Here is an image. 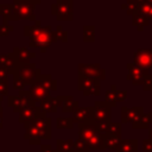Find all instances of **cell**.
Wrapping results in <instances>:
<instances>
[{
    "label": "cell",
    "mask_w": 152,
    "mask_h": 152,
    "mask_svg": "<svg viewBox=\"0 0 152 152\" xmlns=\"http://www.w3.org/2000/svg\"><path fill=\"white\" fill-rule=\"evenodd\" d=\"M28 93H30L32 100L34 101V103H40L43 100H45L49 96H51L50 95V93H51L50 90L43 88L42 86H39L37 83H33V84H31L28 87Z\"/></svg>",
    "instance_id": "obj_10"
},
{
    "label": "cell",
    "mask_w": 152,
    "mask_h": 152,
    "mask_svg": "<svg viewBox=\"0 0 152 152\" xmlns=\"http://www.w3.org/2000/svg\"><path fill=\"white\" fill-rule=\"evenodd\" d=\"M95 39V27L91 25H84L83 26V40L87 43L94 42Z\"/></svg>",
    "instance_id": "obj_28"
},
{
    "label": "cell",
    "mask_w": 152,
    "mask_h": 152,
    "mask_svg": "<svg viewBox=\"0 0 152 152\" xmlns=\"http://www.w3.org/2000/svg\"><path fill=\"white\" fill-rule=\"evenodd\" d=\"M72 122L74 124H84L88 122L90 119V107H81L78 106L74 112H72Z\"/></svg>",
    "instance_id": "obj_13"
},
{
    "label": "cell",
    "mask_w": 152,
    "mask_h": 152,
    "mask_svg": "<svg viewBox=\"0 0 152 152\" xmlns=\"http://www.w3.org/2000/svg\"><path fill=\"white\" fill-rule=\"evenodd\" d=\"M109 122H110V121H102V122L95 124V127H96V131H97V133H100L101 135H106V134L108 133Z\"/></svg>",
    "instance_id": "obj_37"
},
{
    "label": "cell",
    "mask_w": 152,
    "mask_h": 152,
    "mask_svg": "<svg viewBox=\"0 0 152 152\" xmlns=\"http://www.w3.org/2000/svg\"><path fill=\"white\" fill-rule=\"evenodd\" d=\"M88 144H89V148L90 150H97V151H102L106 148L104 146V139H103V135H101L100 133H95L89 140H88Z\"/></svg>",
    "instance_id": "obj_19"
},
{
    "label": "cell",
    "mask_w": 152,
    "mask_h": 152,
    "mask_svg": "<svg viewBox=\"0 0 152 152\" xmlns=\"http://www.w3.org/2000/svg\"><path fill=\"white\" fill-rule=\"evenodd\" d=\"M115 152H137V141L133 140H124L120 146L115 150Z\"/></svg>",
    "instance_id": "obj_26"
},
{
    "label": "cell",
    "mask_w": 152,
    "mask_h": 152,
    "mask_svg": "<svg viewBox=\"0 0 152 152\" xmlns=\"http://www.w3.org/2000/svg\"><path fill=\"white\" fill-rule=\"evenodd\" d=\"M24 128H25L24 138H25L26 140H28V142H30L31 145H40V144H42L40 133L38 132V129H37L31 122L24 124Z\"/></svg>",
    "instance_id": "obj_11"
},
{
    "label": "cell",
    "mask_w": 152,
    "mask_h": 152,
    "mask_svg": "<svg viewBox=\"0 0 152 152\" xmlns=\"http://www.w3.org/2000/svg\"><path fill=\"white\" fill-rule=\"evenodd\" d=\"M74 150L75 151H89V144L88 141L77 138L76 140H74Z\"/></svg>",
    "instance_id": "obj_34"
},
{
    "label": "cell",
    "mask_w": 152,
    "mask_h": 152,
    "mask_svg": "<svg viewBox=\"0 0 152 152\" xmlns=\"http://www.w3.org/2000/svg\"><path fill=\"white\" fill-rule=\"evenodd\" d=\"M15 78H19L26 83V86L33 84L38 77L42 75V70L36 66L34 63H28V64H20L17 63V65L13 68V70L10 72Z\"/></svg>",
    "instance_id": "obj_2"
},
{
    "label": "cell",
    "mask_w": 152,
    "mask_h": 152,
    "mask_svg": "<svg viewBox=\"0 0 152 152\" xmlns=\"http://www.w3.org/2000/svg\"><path fill=\"white\" fill-rule=\"evenodd\" d=\"M13 21L14 20H36V5L28 0H13Z\"/></svg>",
    "instance_id": "obj_4"
},
{
    "label": "cell",
    "mask_w": 152,
    "mask_h": 152,
    "mask_svg": "<svg viewBox=\"0 0 152 152\" xmlns=\"http://www.w3.org/2000/svg\"><path fill=\"white\" fill-rule=\"evenodd\" d=\"M104 78H106V70L101 68L100 71H99V81H102Z\"/></svg>",
    "instance_id": "obj_43"
},
{
    "label": "cell",
    "mask_w": 152,
    "mask_h": 152,
    "mask_svg": "<svg viewBox=\"0 0 152 152\" xmlns=\"http://www.w3.org/2000/svg\"><path fill=\"white\" fill-rule=\"evenodd\" d=\"M128 68V75H127V78L131 80L134 84L137 83H141L142 80H144V70L142 68L135 65V64H128L127 65Z\"/></svg>",
    "instance_id": "obj_16"
},
{
    "label": "cell",
    "mask_w": 152,
    "mask_h": 152,
    "mask_svg": "<svg viewBox=\"0 0 152 152\" xmlns=\"http://www.w3.org/2000/svg\"><path fill=\"white\" fill-rule=\"evenodd\" d=\"M71 152H89V151H75V150H72Z\"/></svg>",
    "instance_id": "obj_47"
},
{
    "label": "cell",
    "mask_w": 152,
    "mask_h": 152,
    "mask_svg": "<svg viewBox=\"0 0 152 152\" xmlns=\"http://www.w3.org/2000/svg\"><path fill=\"white\" fill-rule=\"evenodd\" d=\"M1 102H2V96H0V112H4V108L1 106Z\"/></svg>",
    "instance_id": "obj_46"
},
{
    "label": "cell",
    "mask_w": 152,
    "mask_h": 152,
    "mask_svg": "<svg viewBox=\"0 0 152 152\" xmlns=\"http://www.w3.org/2000/svg\"><path fill=\"white\" fill-rule=\"evenodd\" d=\"M138 11H139L140 14L145 15L146 18H147V17H148V18H152V2L145 0L144 2H141V4L139 5Z\"/></svg>",
    "instance_id": "obj_30"
},
{
    "label": "cell",
    "mask_w": 152,
    "mask_h": 152,
    "mask_svg": "<svg viewBox=\"0 0 152 152\" xmlns=\"http://www.w3.org/2000/svg\"><path fill=\"white\" fill-rule=\"evenodd\" d=\"M40 152H53V147L50 144H40Z\"/></svg>",
    "instance_id": "obj_41"
},
{
    "label": "cell",
    "mask_w": 152,
    "mask_h": 152,
    "mask_svg": "<svg viewBox=\"0 0 152 152\" xmlns=\"http://www.w3.org/2000/svg\"><path fill=\"white\" fill-rule=\"evenodd\" d=\"M24 36L30 39L28 46L37 48L40 50L42 53H45L48 48L55 43V33L51 25L42 26L40 20H34L33 25H25L24 26Z\"/></svg>",
    "instance_id": "obj_1"
},
{
    "label": "cell",
    "mask_w": 152,
    "mask_h": 152,
    "mask_svg": "<svg viewBox=\"0 0 152 152\" xmlns=\"http://www.w3.org/2000/svg\"><path fill=\"white\" fill-rule=\"evenodd\" d=\"M51 14L59 21L74 19V0H56L51 5Z\"/></svg>",
    "instance_id": "obj_3"
},
{
    "label": "cell",
    "mask_w": 152,
    "mask_h": 152,
    "mask_svg": "<svg viewBox=\"0 0 152 152\" xmlns=\"http://www.w3.org/2000/svg\"><path fill=\"white\" fill-rule=\"evenodd\" d=\"M55 101L58 108L62 109L63 113H72L78 106V101L75 100L71 95H58L55 96Z\"/></svg>",
    "instance_id": "obj_7"
},
{
    "label": "cell",
    "mask_w": 152,
    "mask_h": 152,
    "mask_svg": "<svg viewBox=\"0 0 152 152\" xmlns=\"http://www.w3.org/2000/svg\"><path fill=\"white\" fill-rule=\"evenodd\" d=\"M0 17L2 21H13V4H0Z\"/></svg>",
    "instance_id": "obj_22"
},
{
    "label": "cell",
    "mask_w": 152,
    "mask_h": 152,
    "mask_svg": "<svg viewBox=\"0 0 152 152\" xmlns=\"http://www.w3.org/2000/svg\"><path fill=\"white\" fill-rule=\"evenodd\" d=\"M56 127L62 129V128H68V129H71L74 127V122H72V119L71 118H57L56 119Z\"/></svg>",
    "instance_id": "obj_29"
},
{
    "label": "cell",
    "mask_w": 152,
    "mask_h": 152,
    "mask_svg": "<svg viewBox=\"0 0 152 152\" xmlns=\"http://www.w3.org/2000/svg\"><path fill=\"white\" fill-rule=\"evenodd\" d=\"M8 76H10L8 70H6L4 68H0V81H7Z\"/></svg>",
    "instance_id": "obj_40"
},
{
    "label": "cell",
    "mask_w": 152,
    "mask_h": 152,
    "mask_svg": "<svg viewBox=\"0 0 152 152\" xmlns=\"http://www.w3.org/2000/svg\"><path fill=\"white\" fill-rule=\"evenodd\" d=\"M135 65L140 68H151L152 66V51L151 50H139L134 56Z\"/></svg>",
    "instance_id": "obj_12"
},
{
    "label": "cell",
    "mask_w": 152,
    "mask_h": 152,
    "mask_svg": "<svg viewBox=\"0 0 152 152\" xmlns=\"http://www.w3.org/2000/svg\"><path fill=\"white\" fill-rule=\"evenodd\" d=\"M94 81H95L94 78H90V77H87V76H83V75H78L77 89L81 90V91H86V90H88L91 87Z\"/></svg>",
    "instance_id": "obj_25"
},
{
    "label": "cell",
    "mask_w": 152,
    "mask_h": 152,
    "mask_svg": "<svg viewBox=\"0 0 152 152\" xmlns=\"http://www.w3.org/2000/svg\"><path fill=\"white\" fill-rule=\"evenodd\" d=\"M110 135H115V137H121V125L118 122H109V127H108V133Z\"/></svg>",
    "instance_id": "obj_35"
},
{
    "label": "cell",
    "mask_w": 152,
    "mask_h": 152,
    "mask_svg": "<svg viewBox=\"0 0 152 152\" xmlns=\"http://www.w3.org/2000/svg\"><path fill=\"white\" fill-rule=\"evenodd\" d=\"M115 86L113 84L112 87H110V90H107L106 91V100H104V102L108 104V106H110V107H114L115 106V103H116V95H115Z\"/></svg>",
    "instance_id": "obj_31"
},
{
    "label": "cell",
    "mask_w": 152,
    "mask_h": 152,
    "mask_svg": "<svg viewBox=\"0 0 152 152\" xmlns=\"http://www.w3.org/2000/svg\"><path fill=\"white\" fill-rule=\"evenodd\" d=\"M0 96H8V82L0 81Z\"/></svg>",
    "instance_id": "obj_39"
},
{
    "label": "cell",
    "mask_w": 152,
    "mask_h": 152,
    "mask_svg": "<svg viewBox=\"0 0 152 152\" xmlns=\"http://www.w3.org/2000/svg\"><path fill=\"white\" fill-rule=\"evenodd\" d=\"M4 128V112H0V129Z\"/></svg>",
    "instance_id": "obj_44"
},
{
    "label": "cell",
    "mask_w": 152,
    "mask_h": 152,
    "mask_svg": "<svg viewBox=\"0 0 152 152\" xmlns=\"http://www.w3.org/2000/svg\"><path fill=\"white\" fill-rule=\"evenodd\" d=\"M18 97L20 99L21 101V104H23V109L26 108V107H31V106H36L34 101L32 100L28 90H20L19 94H18Z\"/></svg>",
    "instance_id": "obj_27"
},
{
    "label": "cell",
    "mask_w": 152,
    "mask_h": 152,
    "mask_svg": "<svg viewBox=\"0 0 152 152\" xmlns=\"http://www.w3.org/2000/svg\"><path fill=\"white\" fill-rule=\"evenodd\" d=\"M101 66L99 63H78L77 65V71L78 75H83L94 80H99V71Z\"/></svg>",
    "instance_id": "obj_9"
},
{
    "label": "cell",
    "mask_w": 152,
    "mask_h": 152,
    "mask_svg": "<svg viewBox=\"0 0 152 152\" xmlns=\"http://www.w3.org/2000/svg\"><path fill=\"white\" fill-rule=\"evenodd\" d=\"M115 95H116V101H124L126 99L127 93L125 90H120V91H115Z\"/></svg>",
    "instance_id": "obj_42"
},
{
    "label": "cell",
    "mask_w": 152,
    "mask_h": 152,
    "mask_svg": "<svg viewBox=\"0 0 152 152\" xmlns=\"http://www.w3.org/2000/svg\"><path fill=\"white\" fill-rule=\"evenodd\" d=\"M34 83L42 86L43 88H45V89H48L50 91L57 89V81L55 78H52V76L50 74H42Z\"/></svg>",
    "instance_id": "obj_17"
},
{
    "label": "cell",
    "mask_w": 152,
    "mask_h": 152,
    "mask_svg": "<svg viewBox=\"0 0 152 152\" xmlns=\"http://www.w3.org/2000/svg\"><path fill=\"white\" fill-rule=\"evenodd\" d=\"M53 33H55V40L68 42V31H65L62 27V25H57V27L53 31Z\"/></svg>",
    "instance_id": "obj_32"
},
{
    "label": "cell",
    "mask_w": 152,
    "mask_h": 152,
    "mask_svg": "<svg viewBox=\"0 0 152 152\" xmlns=\"http://www.w3.org/2000/svg\"><path fill=\"white\" fill-rule=\"evenodd\" d=\"M103 139H104L106 148H110V150H116L122 141L120 137H115V135H110V134L103 135Z\"/></svg>",
    "instance_id": "obj_23"
},
{
    "label": "cell",
    "mask_w": 152,
    "mask_h": 152,
    "mask_svg": "<svg viewBox=\"0 0 152 152\" xmlns=\"http://www.w3.org/2000/svg\"><path fill=\"white\" fill-rule=\"evenodd\" d=\"M28 1H31L32 4H34V5H38V4H40V1L42 0H28Z\"/></svg>",
    "instance_id": "obj_45"
},
{
    "label": "cell",
    "mask_w": 152,
    "mask_h": 152,
    "mask_svg": "<svg viewBox=\"0 0 152 152\" xmlns=\"http://www.w3.org/2000/svg\"><path fill=\"white\" fill-rule=\"evenodd\" d=\"M39 108L45 113H56L57 112V104H56V101H55V97L52 96H49L48 99L43 100L40 103H39Z\"/></svg>",
    "instance_id": "obj_21"
},
{
    "label": "cell",
    "mask_w": 152,
    "mask_h": 152,
    "mask_svg": "<svg viewBox=\"0 0 152 152\" xmlns=\"http://www.w3.org/2000/svg\"><path fill=\"white\" fill-rule=\"evenodd\" d=\"M40 112V108L37 106H31V107H26L24 108L18 116V121L20 124H26V122H31Z\"/></svg>",
    "instance_id": "obj_14"
},
{
    "label": "cell",
    "mask_w": 152,
    "mask_h": 152,
    "mask_svg": "<svg viewBox=\"0 0 152 152\" xmlns=\"http://www.w3.org/2000/svg\"><path fill=\"white\" fill-rule=\"evenodd\" d=\"M147 1H150V2H152V0H147Z\"/></svg>",
    "instance_id": "obj_48"
},
{
    "label": "cell",
    "mask_w": 152,
    "mask_h": 152,
    "mask_svg": "<svg viewBox=\"0 0 152 152\" xmlns=\"http://www.w3.org/2000/svg\"><path fill=\"white\" fill-rule=\"evenodd\" d=\"M31 124L40 133L42 140L43 139L44 140H50L51 139V137H52V120L42 109H40L39 114L31 121Z\"/></svg>",
    "instance_id": "obj_5"
},
{
    "label": "cell",
    "mask_w": 152,
    "mask_h": 152,
    "mask_svg": "<svg viewBox=\"0 0 152 152\" xmlns=\"http://www.w3.org/2000/svg\"><path fill=\"white\" fill-rule=\"evenodd\" d=\"M101 90V86H100V81L99 80H95L94 81V83L91 84V87L88 89V90H86V91H83V95L84 96H89V95H94V96H99L100 95V91Z\"/></svg>",
    "instance_id": "obj_33"
},
{
    "label": "cell",
    "mask_w": 152,
    "mask_h": 152,
    "mask_svg": "<svg viewBox=\"0 0 152 152\" xmlns=\"http://www.w3.org/2000/svg\"><path fill=\"white\" fill-rule=\"evenodd\" d=\"M74 150V140L72 139H57L56 148L53 152H71Z\"/></svg>",
    "instance_id": "obj_20"
},
{
    "label": "cell",
    "mask_w": 152,
    "mask_h": 152,
    "mask_svg": "<svg viewBox=\"0 0 152 152\" xmlns=\"http://www.w3.org/2000/svg\"><path fill=\"white\" fill-rule=\"evenodd\" d=\"M78 126V138L80 139H83L86 141H88L97 131H96V127L94 124H90V122H84V124H80L77 125Z\"/></svg>",
    "instance_id": "obj_15"
},
{
    "label": "cell",
    "mask_w": 152,
    "mask_h": 152,
    "mask_svg": "<svg viewBox=\"0 0 152 152\" xmlns=\"http://www.w3.org/2000/svg\"><path fill=\"white\" fill-rule=\"evenodd\" d=\"M25 87H26V83H25L24 81H21V80H19V78L13 77V88H14L15 90H18V91L24 90V89H25Z\"/></svg>",
    "instance_id": "obj_38"
},
{
    "label": "cell",
    "mask_w": 152,
    "mask_h": 152,
    "mask_svg": "<svg viewBox=\"0 0 152 152\" xmlns=\"http://www.w3.org/2000/svg\"><path fill=\"white\" fill-rule=\"evenodd\" d=\"M102 121H110V106L104 101H96L90 107V119L88 122L95 125Z\"/></svg>",
    "instance_id": "obj_6"
},
{
    "label": "cell",
    "mask_w": 152,
    "mask_h": 152,
    "mask_svg": "<svg viewBox=\"0 0 152 152\" xmlns=\"http://www.w3.org/2000/svg\"><path fill=\"white\" fill-rule=\"evenodd\" d=\"M17 65V62L12 53H0V68H4L11 72L13 68Z\"/></svg>",
    "instance_id": "obj_18"
},
{
    "label": "cell",
    "mask_w": 152,
    "mask_h": 152,
    "mask_svg": "<svg viewBox=\"0 0 152 152\" xmlns=\"http://www.w3.org/2000/svg\"><path fill=\"white\" fill-rule=\"evenodd\" d=\"M7 104L13 109L14 113H20L23 110V104L18 95H8L7 96Z\"/></svg>",
    "instance_id": "obj_24"
},
{
    "label": "cell",
    "mask_w": 152,
    "mask_h": 152,
    "mask_svg": "<svg viewBox=\"0 0 152 152\" xmlns=\"http://www.w3.org/2000/svg\"><path fill=\"white\" fill-rule=\"evenodd\" d=\"M11 53L14 57L15 62L20 64H28L31 63V59L36 57V53L30 51L25 46H14Z\"/></svg>",
    "instance_id": "obj_8"
},
{
    "label": "cell",
    "mask_w": 152,
    "mask_h": 152,
    "mask_svg": "<svg viewBox=\"0 0 152 152\" xmlns=\"http://www.w3.org/2000/svg\"><path fill=\"white\" fill-rule=\"evenodd\" d=\"M13 31H14V26L6 21H2V24L0 25V37H7Z\"/></svg>",
    "instance_id": "obj_36"
}]
</instances>
